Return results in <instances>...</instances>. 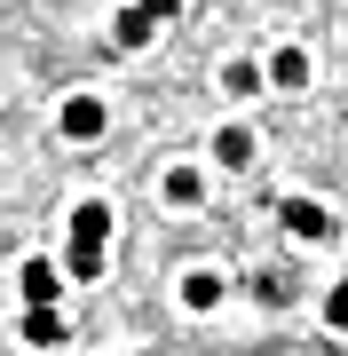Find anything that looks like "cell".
<instances>
[{"label":"cell","mask_w":348,"mask_h":356,"mask_svg":"<svg viewBox=\"0 0 348 356\" xmlns=\"http://www.w3.org/2000/svg\"><path fill=\"white\" fill-rule=\"evenodd\" d=\"M214 159L222 166H254V127H222L214 135Z\"/></svg>","instance_id":"30bf717a"},{"label":"cell","mask_w":348,"mask_h":356,"mask_svg":"<svg viewBox=\"0 0 348 356\" xmlns=\"http://www.w3.org/2000/svg\"><path fill=\"white\" fill-rule=\"evenodd\" d=\"M142 8H151L158 24H174V16H182V0H142Z\"/></svg>","instance_id":"5bb4252c"},{"label":"cell","mask_w":348,"mask_h":356,"mask_svg":"<svg viewBox=\"0 0 348 356\" xmlns=\"http://www.w3.org/2000/svg\"><path fill=\"white\" fill-rule=\"evenodd\" d=\"M277 222L293 229L301 245H324V238L340 229V222H333V206H324V198H277Z\"/></svg>","instance_id":"7a4b0ae2"},{"label":"cell","mask_w":348,"mask_h":356,"mask_svg":"<svg viewBox=\"0 0 348 356\" xmlns=\"http://www.w3.org/2000/svg\"><path fill=\"white\" fill-rule=\"evenodd\" d=\"M151 40H158V16L142 8V0H127V8L111 16V48H151Z\"/></svg>","instance_id":"277c9868"},{"label":"cell","mask_w":348,"mask_h":356,"mask_svg":"<svg viewBox=\"0 0 348 356\" xmlns=\"http://www.w3.org/2000/svg\"><path fill=\"white\" fill-rule=\"evenodd\" d=\"M158 191H167V206H198L206 175H198V166H167V182H158Z\"/></svg>","instance_id":"9c48e42d"},{"label":"cell","mask_w":348,"mask_h":356,"mask_svg":"<svg viewBox=\"0 0 348 356\" xmlns=\"http://www.w3.org/2000/svg\"><path fill=\"white\" fill-rule=\"evenodd\" d=\"M64 332H72V325L56 317V301H24V341H32V348H64Z\"/></svg>","instance_id":"8992f818"},{"label":"cell","mask_w":348,"mask_h":356,"mask_svg":"<svg viewBox=\"0 0 348 356\" xmlns=\"http://www.w3.org/2000/svg\"><path fill=\"white\" fill-rule=\"evenodd\" d=\"M261 79H270V64H222V88L230 95H254Z\"/></svg>","instance_id":"8fae6325"},{"label":"cell","mask_w":348,"mask_h":356,"mask_svg":"<svg viewBox=\"0 0 348 356\" xmlns=\"http://www.w3.org/2000/svg\"><path fill=\"white\" fill-rule=\"evenodd\" d=\"M56 127H64V143H103L111 111H103V95H64V111H56Z\"/></svg>","instance_id":"3957f363"},{"label":"cell","mask_w":348,"mask_h":356,"mask_svg":"<svg viewBox=\"0 0 348 356\" xmlns=\"http://www.w3.org/2000/svg\"><path fill=\"white\" fill-rule=\"evenodd\" d=\"M222 293H230V285H222V269H190V277H182V309H190V317H214Z\"/></svg>","instance_id":"5b68a950"},{"label":"cell","mask_w":348,"mask_h":356,"mask_svg":"<svg viewBox=\"0 0 348 356\" xmlns=\"http://www.w3.org/2000/svg\"><path fill=\"white\" fill-rule=\"evenodd\" d=\"M270 88L277 95H301V88H309V56H301V48H277L270 56Z\"/></svg>","instance_id":"52a82bcc"},{"label":"cell","mask_w":348,"mask_h":356,"mask_svg":"<svg viewBox=\"0 0 348 356\" xmlns=\"http://www.w3.org/2000/svg\"><path fill=\"white\" fill-rule=\"evenodd\" d=\"M64 277H72V269H56V261H24V277H16V285H24V301H56Z\"/></svg>","instance_id":"ba28073f"},{"label":"cell","mask_w":348,"mask_h":356,"mask_svg":"<svg viewBox=\"0 0 348 356\" xmlns=\"http://www.w3.org/2000/svg\"><path fill=\"white\" fill-rule=\"evenodd\" d=\"M324 325H333V332H348V277L324 293Z\"/></svg>","instance_id":"4fadbf2b"},{"label":"cell","mask_w":348,"mask_h":356,"mask_svg":"<svg viewBox=\"0 0 348 356\" xmlns=\"http://www.w3.org/2000/svg\"><path fill=\"white\" fill-rule=\"evenodd\" d=\"M254 301H261V309H285V301H293V285H285V277H254Z\"/></svg>","instance_id":"7c38bea8"},{"label":"cell","mask_w":348,"mask_h":356,"mask_svg":"<svg viewBox=\"0 0 348 356\" xmlns=\"http://www.w3.org/2000/svg\"><path fill=\"white\" fill-rule=\"evenodd\" d=\"M103 261H111V206L88 198V206H72V254H64V269H72V285H95Z\"/></svg>","instance_id":"6da1fadb"}]
</instances>
